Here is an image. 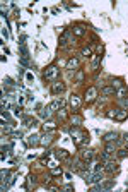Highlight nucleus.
<instances>
[{"instance_id":"obj_30","label":"nucleus","mask_w":128,"mask_h":192,"mask_svg":"<svg viewBox=\"0 0 128 192\" xmlns=\"http://www.w3.org/2000/svg\"><path fill=\"white\" fill-rule=\"evenodd\" d=\"M109 156H111V154H108L106 151H104V153H101V161H104V163L109 161Z\"/></svg>"},{"instance_id":"obj_26","label":"nucleus","mask_w":128,"mask_h":192,"mask_svg":"<svg viewBox=\"0 0 128 192\" xmlns=\"http://www.w3.org/2000/svg\"><path fill=\"white\" fill-rule=\"evenodd\" d=\"M116 154H118L119 160H123V158H126V156H128V149H119V151H118Z\"/></svg>"},{"instance_id":"obj_3","label":"nucleus","mask_w":128,"mask_h":192,"mask_svg":"<svg viewBox=\"0 0 128 192\" xmlns=\"http://www.w3.org/2000/svg\"><path fill=\"white\" fill-rule=\"evenodd\" d=\"M101 180H102L101 172H94V173H89L87 177H85V182L87 183H99Z\"/></svg>"},{"instance_id":"obj_8","label":"nucleus","mask_w":128,"mask_h":192,"mask_svg":"<svg viewBox=\"0 0 128 192\" xmlns=\"http://www.w3.org/2000/svg\"><path fill=\"white\" fill-rule=\"evenodd\" d=\"M53 154H55L56 160H68V158H70V153H68V151H65V149H56Z\"/></svg>"},{"instance_id":"obj_7","label":"nucleus","mask_w":128,"mask_h":192,"mask_svg":"<svg viewBox=\"0 0 128 192\" xmlns=\"http://www.w3.org/2000/svg\"><path fill=\"white\" fill-rule=\"evenodd\" d=\"M63 105H65V101H63V100H55V101H51L50 105H48V108H50L51 112H58V110L62 108Z\"/></svg>"},{"instance_id":"obj_34","label":"nucleus","mask_w":128,"mask_h":192,"mask_svg":"<svg viewBox=\"0 0 128 192\" xmlns=\"http://www.w3.org/2000/svg\"><path fill=\"white\" fill-rule=\"evenodd\" d=\"M91 52H92L91 48H84V50H82V55H84V57H91Z\"/></svg>"},{"instance_id":"obj_33","label":"nucleus","mask_w":128,"mask_h":192,"mask_svg":"<svg viewBox=\"0 0 128 192\" xmlns=\"http://www.w3.org/2000/svg\"><path fill=\"white\" fill-rule=\"evenodd\" d=\"M118 101H119V105L123 106V108L128 110V98H123V100H118Z\"/></svg>"},{"instance_id":"obj_37","label":"nucleus","mask_w":128,"mask_h":192,"mask_svg":"<svg viewBox=\"0 0 128 192\" xmlns=\"http://www.w3.org/2000/svg\"><path fill=\"white\" fill-rule=\"evenodd\" d=\"M16 115H22V106H16V112H14Z\"/></svg>"},{"instance_id":"obj_24","label":"nucleus","mask_w":128,"mask_h":192,"mask_svg":"<svg viewBox=\"0 0 128 192\" xmlns=\"http://www.w3.org/2000/svg\"><path fill=\"white\" fill-rule=\"evenodd\" d=\"M82 81H84V72H82V70H79V72L75 74V83H79V84H80Z\"/></svg>"},{"instance_id":"obj_9","label":"nucleus","mask_w":128,"mask_h":192,"mask_svg":"<svg viewBox=\"0 0 128 192\" xmlns=\"http://www.w3.org/2000/svg\"><path fill=\"white\" fill-rule=\"evenodd\" d=\"M70 106L73 108V112H77L79 110V106H80V98L77 94H72L70 96Z\"/></svg>"},{"instance_id":"obj_39","label":"nucleus","mask_w":128,"mask_h":192,"mask_svg":"<svg viewBox=\"0 0 128 192\" xmlns=\"http://www.w3.org/2000/svg\"><path fill=\"white\" fill-rule=\"evenodd\" d=\"M123 137H125V141L128 142V132H125V134H123Z\"/></svg>"},{"instance_id":"obj_32","label":"nucleus","mask_w":128,"mask_h":192,"mask_svg":"<svg viewBox=\"0 0 128 192\" xmlns=\"http://www.w3.org/2000/svg\"><path fill=\"white\" fill-rule=\"evenodd\" d=\"M62 173H63V172H62V168H56V166L51 170V175H53V177H56V175H62Z\"/></svg>"},{"instance_id":"obj_27","label":"nucleus","mask_w":128,"mask_h":192,"mask_svg":"<svg viewBox=\"0 0 128 192\" xmlns=\"http://www.w3.org/2000/svg\"><path fill=\"white\" fill-rule=\"evenodd\" d=\"M72 124H73L75 127H79V125L82 124V118H80V117H77V115H75V117H72Z\"/></svg>"},{"instance_id":"obj_11","label":"nucleus","mask_w":128,"mask_h":192,"mask_svg":"<svg viewBox=\"0 0 128 192\" xmlns=\"http://www.w3.org/2000/svg\"><path fill=\"white\" fill-rule=\"evenodd\" d=\"M56 129V124L53 120H46V122L43 124V131L44 132H53Z\"/></svg>"},{"instance_id":"obj_1","label":"nucleus","mask_w":128,"mask_h":192,"mask_svg":"<svg viewBox=\"0 0 128 192\" xmlns=\"http://www.w3.org/2000/svg\"><path fill=\"white\" fill-rule=\"evenodd\" d=\"M58 74H60V69L56 65H50L44 72H43V77L44 79H50V81H55L56 77H58Z\"/></svg>"},{"instance_id":"obj_38","label":"nucleus","mask_w":128,"mask_h":192,"mask_svg":"<svg viewBox=\"0 0 128 192\" xmlns=\"http://www.w3.org/2000/svg\"><path fill=\"white\" fill-rule=\"evenodd\" d=\"M63 190H65V192H72V190H73V185H65Z\"/></svg>"},{"instance_id":"obj_35","label":"nucleus","mask_w":128,"mask_h":192,"mask_svg":"<svg viewBox=\"0 0 128 192\" xmlns=\"http://www.w3.org/2000/svg\"><path fill=\"white\" fill-rule=\"evenodd\" d=\"M10 134H12V137H14V139H21V137H22V134H21V132H10Z\"/></svg>"},{"instance_id":"obj_36","label":"nucleus","mask_w":128,"mask_h":192,"mask_svg":"<svg viewBox=\"0 0 128 192\" xmlns=\"http://www.w3.org/2000/svg\"><path fill=\"white\" fill-rule=\"evenodd\" d=\"M58 115H60V118H67V112L65 110H58Z\"/></svg>"},{"instance_id":"obj_13","label":"nucleus","mask_w":128,"mask_h":192,"mask_svg":"<svg viewBox=\"0 0 128 192\" xmlns=\"http://www.w3.org/2000/svg\"><path fill=\"white\" fill-rule=\"evenodd\" d=\"M92 158H94L92 149H84V151H82V160H84V161H92Z\"/></svg>"},{"instance_id":"obj_18","label":"nucleus","mask_w":128,"mask_h":192,"mask_svg":"<svg viewBox=\"0 0 128 192\" xmlns=\"http://www.w3.org/2000/svg\"><path fill=\"white\" fill-rule=\"evenodd\" d=\"M39 135H36V134H31L29 137H27V144H31V146H36V144H39Z\"/></svg>"},{"instance_id":"obj_14","label":"nucleus","mask_w":128,"mask_h":192,"mask_svg":"<svg viewBox=\"0 0 128 192\" xmlns=\"http://www.w3.org/2000/svg\"><path fill=\"white\" fill-rule=\"evenodd\" d=\"M116 98L118 100H123V98H128V89L126 87H119V89H116Z\"/></svg>"},{"instance_id":"obj_5","label":"nucleus","mask_w":128,"mask_h":192,"mask_svg":"<svg viewBox=\"0 0 128 192\" xmlns=\"http://www.w3.org/2000/svg\"><path fill=\"white\" fill-rule=\"evenodd\" d=\"M51 141H53V134L51 132H44L41 135V139H39V144L41 146H48V144H51Z\"/></svg>"},{"instance_id":"obj_40","label":"nucleus","mask_w":128,"mask_h":192,"mask_svg":"<svg viewBox=\"0 0 128 192\" xmlns=\"http://www.w3.org/2000/svg\"><path fill=\"white\" fill-rule=\"evenodd\" d=\"M126 148H128V146H126Z\"/></svg>"},{"instance_id":"obj_12","label":"nucleus","mask_w":128,"mask_h":192,"mask_svg":"<svg viewBox=\"0 0 128 192\" xmlns=\"http://www.w3.org/2000/svg\"><path fill=\"white\" fill-rule=\"evenodd\" d=\"M104 170H106L108 173H115V172L118 170V166H116L115 161H111V160H109V161L104 163Z\"/></svg>"},{"instance_id":"obj_29","label":"nucleus","mask_w":128,"mask_h":192,"mask_svg":"<svg viewBox=\"0 0 128 192\" xmlns=\"http://www.w3.org/2000/svg\"><path fill=\"white\" fill-rule=\"evenodd\" d=\"M116 112H118V110H108V112H106V117H109V118H116Z\"/></svg>"},{"instance_id":"obj_21","label":"nucleus","mask_w":128,"mask_h":192,"mask_svg":"<svg viewBox=\"0 0 128 192\" xmlns=\"http://www.w3.org/2000/svg\"><path fill=\"white\" fill-rule=\"evenodd\" d=\"M113 187H115V182H113V180H106L104 183H101V189H102V190H111Z\"/></svg>"},{"instance_id":"obj_28","label":"nucleus","mask_w":128,"mask_h":192,"mask_svg":"<svg viewBox=\"0 0 128 192\" xmlns=\"http://www.w3.org/2000/svg\"><path fill=\"white\" fill-rule=\"evenodd\" d=\"M21 53H22V58H27L29 57V52H27V48L24 45H21Z\"/></svg>"},{"instance_id":"obj_16","label":"nucleus","mask_w":128,"mask_h":192,"mask_svg":"<svg viewBox=\"0 0 128 192\" xmlns=\"http://www.w3.org/2000/svg\"><path fill=\"white\" fill-rule=\"evenodd\" d=\"M38 183V180H36V177L34 175H27V180H26V189H29V187H34Z\"/></svg>"},{"instance_id":"obj_25","label":"nucleus","mask_w":128,"mask_h":192,"mask_svg":"<svg viewBox=\"0 0 128 192\" xmlns=\"http://www.w3.org/2000/svg\"><path fill=\"white\" fill-rule=\"evenodd\" d=\"M99 62H101V55H96V57L92 58V69H98Z\"/></svg>"},{"instance_id":"obj_10","label":"nucleus","mask_w":128,"mask_h":192,"mask_svg":"<svg viewBox=\"0 0 128 192\" xmlns=\"http://www.w3.org/2000/svg\"><path fill=\"white\" fill-rule=\"evenodd\" d=\"M126 118H128V110L126 108H119L118 112H116V120L123 122V120H126Z\"/></svg>"},{"instance_id":"obj_17","label":"nucleus","mask_w":128,"mask_h":192,"mask_svg":"<svg viewBox=\"0 0 128 192\" xmlns=\"http://www.w3.org/2000/svg\"><path fill=\"white\" fill-rule=\"evenodd\" d=\"M116 137H118V134H116V132H108V134H104V137H102V139L106 141V142H115Z\"/></svg>"},{"instance_id":"obj_22","label":"nucleus","mask_w":128,"mask_h":192,"mask_svg":"<svg viewBox=\"0 0 128 192\" xmlns=\"http://www.w3.org/2000/svg\"><path fill=\"white\" fill-rule=\"evenodd\" d=\"M77 65H79V60H77V58H70V60L67 62V69L68 70H73Z\"/></svg>"},{"instance_id":"obj_2","label":"nucleus","mask_w":128,"mask_h":192,"mask_svg":"<svg viewBox=\"0 0 128 192\" xmlns=\"http://www.w3.org/2000/svg\"><path fill=\"white\" fill-rule=\"evenodd\" d=\"M72 38H73V31H70V29L63 31V35L60 36V39H58V45H60V46H67Z\"/></svg>"},{"instance_id":"obj_6","label":"nucleus","mask_w":128,"mask_h":192,"mask_svg":"<svg viewBox=\"0 0 128 192\" xmlns=\"http://www.w3.org/2000/svg\"><path fill=\"white\" fill-rule=\"evenodd\" d=\"M63 89H65V84H63V83H58V81H55V83L51 84V93H53V94H60Z\"/></svg>"},{"instance_id":"obj_19","label":"nucleus","mask_w":128,"mask_h":192,"mask_svg":"<svg viewBox=\"0 0 128 192\" xmlns=\"http://www.w3.org/2000/svg\"><path fill=\"white\" fill-rule=\"evenodd\" d=\"M84 33H85V29H84V26H82V24H77V26H73V35L84 36Z\"/></svg>"},{"instance_id":"obj_23","label":"nucleus","mask_w":128,"mask_h":192,"mask_svg":"<svg viewBox=\"0 0 128 192\" xmlns=\"http://www.w3.org/2000/svg\"><path fill=\"white\" fill-rule=\"evenodd\" d=\"M51 113H53V112H51V110L50 108H48V106H46V108H43L41 110V112H39V115H41V117L43 118H48V117H50V115Z\"/></svg>"},{"instance_id":"obj_15","label":"nucleus","mask_w":128,"mask_h":192,"mask_svg":"<svg viewBox=\"0 0 128 192\" xmlns=\"http://www.w3.org/2000/svg\"><path fill=\"white\" fill-rule=\"evenodd\" d=\"M115 93H116V89L113 86H104L101 89V94L102 96H109V94H115Z\"/></svg>"},{"instance_id":"obj_31","label":"nucleus","mask_w":128,"mask_h":192,"mask_svg":"<svg viewBox=\"0 0 128 192\" xmlns=\"http://www.w3.org/2000/svg\"><path fill=\"white\" fill-rule=\"evenodd\" d=\"M113 87H115V89L123 87V86H121V79H116V81H113Z\"/></svg>"},{"instance_id":"obj_4","label":"nucleus","mask_w":128,"mask_h":192,"mask_svg":"<svg viewBox=\"0 0 128 192\" xmlns=\"http://www.w3.org/2000/svg\"><path fill=\"white\" fill-rule=\"evenodd\" d=\"M96 98H98V89L96 87H89L85 91V103H92Z\"/></svg>"},{"instance_id":"obj_20","label":"nucleus","mask_w":128,"mask_h":192,"mask_svg":"<svg viewBox=\"0 0 128 192\" xmlns=\"http://www.w3.org/2000/svg\"><path fill=\"white\" fill-rule=\"evenodd\" d=\"M108 154H115L116 153V148H115V142H106V148H104Z\"/></svg>"}]
</instances>
